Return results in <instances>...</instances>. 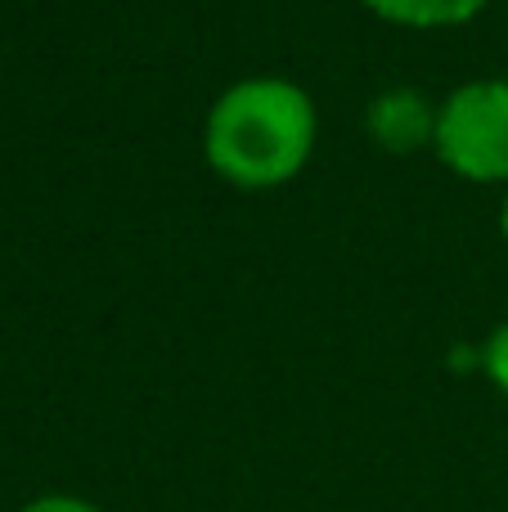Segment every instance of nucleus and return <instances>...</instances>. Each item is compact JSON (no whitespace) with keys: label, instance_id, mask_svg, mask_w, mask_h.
Here are the masks:
<instances>
[{"label":"nucleus","instance_id":"nucleus-1","mask_svg":"<svg viewBox=\"0 0 508 512\" xmlns=\"http://www.w3.org/2000/svg\"><path fill=\"white\" fill-rule=\"evenodd\" d=\"M315 144V108L288 81H239L216 99L203 149L216 176L243 189H270L306 167Z\"/></svg>","mask_w":508,"mask_h":512},{"label":"nucleus","instance_id":"nucleus-2","mask_svg":"<svg viewBox=\"0 0 508 512\" xmlns=\"http://www.w3.org/2000/svg\"><path fill=\"white\" fill-rule=\"evenodd\" d=\"M432 144L464 180H508V81L459 86L441 104Z\"/></svg>","mask_w":508,"mask_h":512},{"label":"nucleus","instance_id":"nucleus-3","mask_svg":"<svg viewBox=\"0 0 508 512\" xmlns=\"http://www.w3.org/2000/svg\"><path fill=\"white\" fill-rule=\"evenodd\" d=\"M365 122H369V135L392 153H414L437 135V113H432L419 90H410V86L383 90V95L369 104Z\"/></svg>","mask_w":508,"mask_h":512},{"label":"nucleus","instance_id":"nucleus-4","mask_svg":"<svg viewBox=\"0 0 508 512\" xmlns=\"http://www.w3.org/2000/svg\"><path fill=\"white\" fill-rule=\"evenodd\" d=\"M365 5L405 27H450L482 14L486 0H365Z\"/></svg>","mask_w":508,"mask_h":512},{"label":"nucleus","instance_id":"nucleus-5","mask_svg":"<svg viewBox=\"0 0 508 512\" xmlns=\"http://www.w3.org/2000/svg\"><path fill=\"white\" fill-rule=\"evenodd\" d=\"M482 364L495 378V387L508 396V324L500 328V333H491V342H486V351H482Z\"/></svg>","mask_w":508,"mask_h":512},{"label":"nucleus","instance_id":"nucleus-6","mask_svg":"<svg viewBox=\"0 0 508 512\" xmlns=\"http://www.w3.org/2000/svg\"><path fill=\"white\" fill-rule=\"evenodd\" d=\"M23 512H104V508L86 504V499H77V495H41V499H32Z\"/></svg>","mask_w":508,"mask_h":512},{"label":"nucleus","instance_id":"nucleus-7","mask_svg":"<svg viewBox=\"0 0 508 512\" xmlns=\"http://www.w3.org/2000/svg\"><path fill=\"white\" fill-rule=\"evenodd\" d=\"M500 225H504V239H508V203H504V216H500Z\"/></svg>","mask_w":508,"mask_h":512}]
</instances>
